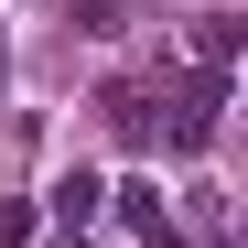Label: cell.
I'll use <instances>...</instances> for the list:
<instances>
[{
  "instance_id": "7",
  "label": "cell",
  "mask_w": 248,
  "mask_h": 248,
  "mask_svg": "<svg viewBox=\"0 0 248 248\" xmlns=\"http://www.w3.org/2000/svg\"><path fill=\"white\" fill-rule=\"evenodd\" d=\"M0 65H11V44H0Z\"/></svg>"
},
{
  "instance_id": "2",
  "label": "cell",
  "mask_w": 248,
  "mask_h": 248,
  "mask_svg": "<svg viewBox=\"0 0 248 248\" xmlns=\"http://www.w3.org/2000/svg\"><path fill=\"white\" fill-rule=\"evenodd\" d=\"M97 205H108V184H97V173H54V184H44V216H54V227H87Z\"/></svg>"
},
{
  "instance_id": "6",
  "label": "cell",
  "mask_w": 248,
  "mask_h": 248,
  "mask_svg": "<svg viewBox=\"0 0 248 248\" xmlns=\"http://www.w3.org/2000/svg\"><path fill=\"white\" fill-rule=\"evenodd\" d=\"M76 32H87V44H108V32H130V11H119V0H87V11H76Z\"/></svg>"
},
{
  "instance_id": "5",
  "label": "cell",
  "mask_w": 248,
  "mask_h": 248,
  "mask_svg": "<svg viewBox=\"0 0 248 248\" xmlns=\"http://www.w3.org/2000/svg\"><path fill=\"white\" fill-rule=\"evenodd\" d=\"M194 65H205V76L237 65V11H194Z\"/></svg>"
},
{
  "instance_id": "3",
  "label": "cell",
  "mask_w": 248,
  "mask_h": 248,
  "mask_svg": "<svg viewBox=\"0 0 248 248\" xmlns=\"http://www.w3.org/2000/svg\"><path fill=\"white\" fill-rule=\"evenodd\" d=\"M119 216H130L151 248H173V205H162V184H140V173H130V184H119Z\"/></svg>"
},
{
  "instance_id": "1",
  "label": "cell",
  "mask_w": 248,
  "mask_h": 248,
  "mask_svg": "<svg viewBox=\"0 0 248 248\" xmlns=\"http://www.w3.org/2000/svg\"><path fill=\"white\" fill-rule=\"evenodd\" d=\"M216 108H227V76H184V87H173V140L205 151V140H216Z\"/></svg>"
},
{
  "instance_id": "4",
  "label": "cell",
  "mask_w": 248,
  "mask_h": 248,
  "mask_svg": "<svg viewBox=\"0 0 248 248\" xmlns=\"http://www.w3.org/2000/svg\"><path fill=\"white\" fill-rule=\"evenodd\" d=\"M97 108H108V130L130 140V151H151V140H162V119H151V97H140V87H108Z\"/></svg>"
}]
</instances>
